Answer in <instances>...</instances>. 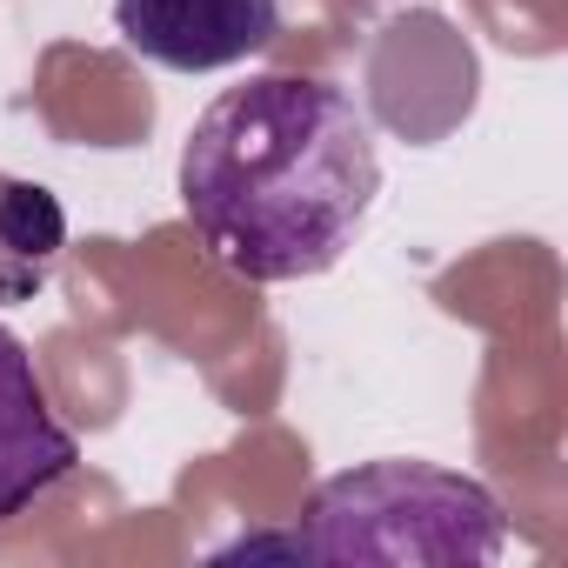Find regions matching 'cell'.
I'll return each instance as SVG.
<instances>
[{"instance_id": "277c9868", "label": "cell", "mask_w": 568, "mask_h": 568, "mask_svg": "<svg viewBox=\"0 0 568 568\" xmlns=\"http://www.w3.org/2000/svg\"><path fill=\"white\" fill-rule=\"evenodd\" d=\"M81 468L74 428L54 415L48 382L14 328H0V521L28 515Z\"/></svg>"}, {"instance_id": "6da1fadb", "label": "cell", "mask_w": 568, "mask_h": 568, "mask_svg": "<svg viewBox=\"0 0 568 568\" xmlns=\"http://www.w3.org/2000/svg\"><path fill=\"white\" fill-rule=\"evenodd\" d=\"M375 194V128L315 74H254L214 94L181 148V214L254 288L328 274L368 227Z\"/></svg>"}, {"instance_id": "7a4b0ae2", "label": "cell", "mask_w": 568, "mask_h": 568, "mask_svg": "<svg viewBox=\"0 0 568 568\" xmlns=\"http://www.w3.org/2000/svg\"><path fill=\"white\" fill-rule=\"evenodd\" d=\"M508 548V515L488 481L435 468V462H362L315 488L308 515L281 535H241L227 555H308V561H435V568H481Z\"/></svg>"}, {"instance_id": "3957f363", "label": "cell", "mask_w": 568, "mask_h": 568, "mask_svg": "<svg viewBox=\"0 0 568 568\" xmlns=\"http://www.w3.org/2000/svg\"><path fill=\"white\" fill-rule=\"evenodd\" d=\"M114 34L168 74H214L281 41V0H114Z\"/></svg>"}, {"instance_id": "5b68a950", "label": "cell", "mask_w": 568, "mask_h": 568, "mask_svg": "<svg viewBox=\"0 0 568 568\" xmlns=\"http://www.w3.org/2000/svg\"><path fill=\"white\" fill-rule=\"evenodd\" d=\"M68 247V214L41 181L0 174V308L34 302Z\"/></svg>"}]
</instances>
